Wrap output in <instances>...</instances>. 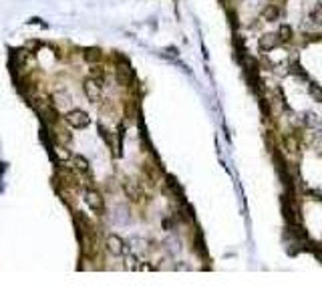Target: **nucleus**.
I'll list each match as a JSON object with an SVG mask.
<instances>
[{
    "label": "nucleus",
    "instance_id": "obj_1",
    "mask_svg": "<svg viewBox=\"0 0 322 302\" xmlns=\"http://www.w3.org/2000/svg\"><path fill=\"white\" fill-rule=\"evenodd\" d=\"M64 123L73 127V129H85L89 125V115L81 111V109H73V111H66L64 113Z\"/></svg>",
    "mask_w": 322,
    "mask_h": 302
},
{
    "label": "nucleus",
    "instance_id": "obj_2",
    "mask_svg": "<svg viewBox=\"0 0 322 302\" xmlns=\"http://www.w3.org/2000/svg\"><path fill=\"white\" fill-rule=\"evenodd\" d=\"M85 204L89 206L91 212H103V208H105L103 195H101L97 190H93V188L85 190Z\"/></svg>",
    "mask_w": 322,
    "mask_h": 302
},
{
    "label": "nucleus",
    "instance_id": "obj_3",
    "mask_svg": "<svg viewBox=\"0 0 322 302\" xmlns=\"http://www.w3.org/2000/svg\"><path fill=\"white\" fill-rule=\"evenodd\" d=\"M123 192H125V195L133 201V204H141V201H143V192H141L139 183L135 179H125L123 181Z\"/></svg>",
    "mask_w": 322,
    "mask_h": 302
},
{
    "label": "nucleus",
    "instance_id": "obj_4",
    "mask_svg": "<svg viewBox=\"0 0 322 302\" xmlns=\"http://www.w3.org/2000/svg\"><path fill=\"white\" fill-rule=\"evenodd\" d=\"M83 89H85V95H87V99L91 101V103H99L101 97H103V91H101V83L95 81V79H91V77L85 81Z\"/></svg>",
    "mask_w": 322,
    "mask_h": 302
},
{
    "label": "nucleus",
    "instance_id": "obj_5",
    "mask_svg": "<svg viewBox=\"0 0 322 302\" xmlns=\"http://www.w3.org/2000/svg\"><path fill=\"white\" fill-rule=\"evenodd\" d=\"M278 44H280L278 32H268V35H262L260 41H258V46H260V50H264V53H270V50H274Z\"/></svg>",
    "mask_w": 322,
    "mask_h": 302
},
{
    "label": "nucleus",
    "instance_id": "obj_6",
    "mask_svg": "<svg viewBox=\"0 0 322 302\" xmlns=\"http://www.w3.org/2000/svg\"><path fill=\"white\" fill-rule=\"evenodd\" d=\"M105 246H107V252H109V254H113V256H121L123 252H125V242L117 236V234H111V236H107Z\"/></svg>",
    "mask_w": 322,
    "mask_h": 302
},
{
    "label": "nucleus",
    "instance_id": "obj_7",
    "mask_svg": "<svg viewBox=\"0 0 322 302\" xmlns=\"http://www.w3.org/2000/svg\"><path fill=\"white\" fill-rule=\"evenodd\" d=\"M115 79L121 83V85H129V83L133 81V71H131V66L127 63L123 65H117V69H115Z\"/></svg>",
    "mask_w": 322,
    "mask_h": 302
},
{
    "label": "nucleus",
    "instance_id": "obj_8",
    "mask_svg": "<svg viewBox=\"0 0 322 302\" xmlns=\"http://www.w3.org/2000/svg\"><path fill=\"white\" fill-rule=\"evenodd\" d=\"M278 16H280V8L274 6V4H268V6L262 8V19L268 21V22H276Z\"/></svg>",
    "mask_w": 322,
    "mask_h": 302
},
{
    "label": "nucleus",
    "instance_id": "obj_9",
    "mask_svg": "<svg viewBox=\"0 0 322 302\" xmlns=\"http://www.w3.org/2000/svg\"><path fill=\"white\" fill-rule=\"evenodd\" d=\"M69 103H71V101H69V95H64V93H61V91L53 95V107H55L57 111L66 109V107H69Z\"/></svg>",
    "mask_w": 322,
    "mask_h": 302
},
{
    "label": "nucleus",
    "instance_id": "obj_10",
    "mask_svg": "<svg viewBox=\"0 0 322 302\" xmlns=\"http://www.w3.org/2000/svg\"><path fill=\"white\" fill-rule=\"evenodd\" d=\"M89 77L99 81V83H103L105 79V69H103V65H99V63H91V69H89Z\"/></svg>",
    "mask_w": 322,
    "mask_h": 302
},
{
    "label": "nucleus",
    "instance_id": "obj_11",
    "mask_svg": "<svg viewBox=\"0 0 322 302\" xmlns=\"http://www.w3.org/2000/svg\"><path fill=\"white\" fill-rule=\"evenodd\" d=\"M83 59L89 61V63H99L103 59V53H101L99 48H87V50H83Z\"/></svg>",
    "mask_w": 322,
    "mask_h": 302
},
{
    "label": "nucleus",
    "instance_id": "obj_12",
    "mask_svg": "<svg viewBox=\"0 0 322 302\" xmlns=\"http://www.w3.org/2000/svg\"><path fill=\"white\" fill-rule=\"evenodd\" d=\"M73 165L77 167L79 172H89V161L85 159L83 155H75V157H73Z\"/></svg>",
    "mask_w": 322,
    "mask_h": 302
},
{
    "label": "nucleus",
    "instance_id": "obj_13",
    "mask_svg": "<svg viewBox=\"0 0 322 302\" xmlns=\"http://www.w3.org/2000/svg\"><path fill=\"white\" fill-rule=\"evenodd\" d=\"M278 37H280V41L290 43V41H292V26L282 24V26H280V30H278Z\"/></svg>",
    "mask_w": 322,
    "mask_h": 302
},
{
    "label": "nucleus",
    "instance_id": "obj_14",
    "mask_svg": "<svg viewBox=\"0 0 322 302\" xmlns=\"http://www.w3.org/2000/svg\"><path fill=\"white\" fill-rule=\"evenodd\" d=\"M55 153H57V157H59V159H69V157H71V151L66 149L64 145H61V143H57V145H55Z\"/></svg>",
    "mask_w": 322,
    "mask_h": 302
},
{
    "label": "nucleus",
    "instance_id": "obj_15",
    "mask_svg": "<svg viewBox=\"0 0 322 302\" xmlns=\"http://www.w3.org/2000/svg\"><path fill=\"white\" fill-rule=\"evenodd\" d=\"M284 145L288 147V151H298V149H300V143H298V139H296L294 135H288V137L284 139Z\"/></svg>",
    "mask_w": 322,
    "mask_h": 302
},
{
    "label": "nucleus",
    "instance_id": "obj_16",
    "mask_svg": "<svg viewBox=\"0 0 322 302\" xmlns=\"http://www.w3.org/2000/svg\"><path fill=\"white\" fill-rule=\"evenodd\" d=\"M312 21H314L316 24H322V2L314 6V10H312Z\"/></svg>",
    "mask_w": 322,
    "mask_h": 302
},
{
    "label": "nucleus",
    "instance_id": "obj_17",
    "mask_svg": "<svg viewBox=\"0 0 322 302\" xmlns=\"http://www.w3.org/2000/svg\"><path fill=\"white\" fill-rule=\"evenodd\" d=\"M310 95H312L314 99L322 101V89H320V87H316V85H310Z\"/></svg>",
    "mask_w": 322,
    "mask_h": 302
}]
</instances>
